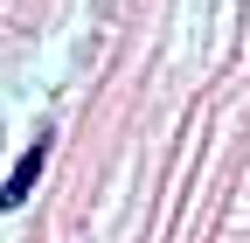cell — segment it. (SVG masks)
Returning a JSON list of instances; mask_svg holds the SVG:
<instances>
[{
	"instance_id": "cell-1",
	"label": "cell",
	"mask_w": 250,
	"mask_h": 243,
	"mask_svg": "<svg viewBox=\"0 0 250 243\" xmlns=\"http://www.w3.org/2000/svg\"><path fill=\"white\" fill-rule=\"evenodd\" d=\"M49 146H56V132H35V146H21V160L7 167V181H0V216H14V208L35 195V181L49 167Z\"/></svg>"
}]
</instances>
